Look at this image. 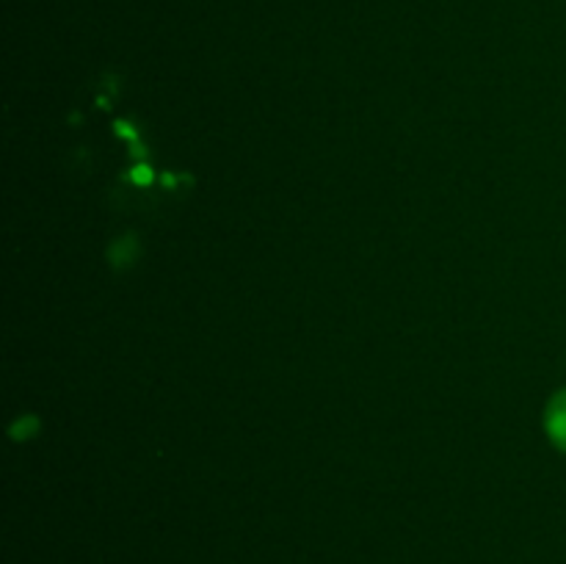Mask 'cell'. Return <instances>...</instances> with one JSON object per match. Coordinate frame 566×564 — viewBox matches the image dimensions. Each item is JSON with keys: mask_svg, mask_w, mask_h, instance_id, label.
I'll list each match as a JSON object with an SVG mask.
<instances>
[{"mask_svg": "<svg viewBox=\"0 0 566 564\" xmlns=\"http://www.w3.org/2000/svg\"><path fill=\"white\" fill-rule=\"evenodd\" d=\"M545 429H547V435H551V440L566 453V390L556 393V396H553V401L547 404Z\"/></svg>", "mask_w": 566, "mask_h": 564, "instance_id": "6da1fadb", "label": "cell"}]
</instances>
